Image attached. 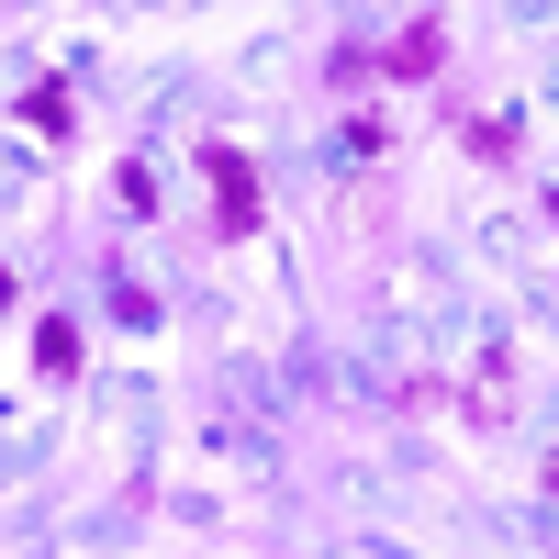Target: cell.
Returning a JSON list of instances; mask_svg holds the SVG:
<instances>
[{
	"instance_id": "obj_6",
	"label": "cell",
	"mask_w": 559,
	"mask_h": 559,
	"mask_svg": "<svg viewBox=\"0 0 559 559\" xmlns=\"http://www.w3.org/2000/svg\"><path fill=\"white\" fill-rule=\"evenodd\" d=\"M548 492H559V448H548Z\"/></svg>"
},
{
	"instance_id": "obj_3",
	"label": "cell",
	"mask_w": 559,
	"mask_h": 559,
	"mask_svg": "<svg viewBox=\"0 0 559 559\" xmlns=\"http://www.w3.org/2000/svg\"><path fill=\"white\" fill-rule=\"evenodd\" d=\"M23 123L45 134V146H68V134H79V123H68V90H57V79H34V90H23Z\"/></svg>"
},
{
	"instance_id": "obj_1",
	"label": "cell",
	"mask_w": 559,
	"mask_h": 559,
	"mask_svg": "<svg viewBox=\"0 0 559 559\" xmlns=\"http://www.w3.org/2000/svg\"><path fill=\"white\" fill-rule=\"evenodd\" d=\"M202 179H213V224L224 236H258V168H247V146H202Z\"/></svg>"
},
{
	"instance_id": "obj_2",
	"label": "cell",
	"mask_w": 559,
	"mask_h": 559,
	"mask_svg": "<svg viewBox=\"0 0 559 559\" xmlns=\"http://www.w3.org/2000/svg\"><path fill=\"white\" fill-rule=\"evenodd\" d=\"M437 57H448V23H403V34L381 45V68H392V79H437Z\"/></svg>"
},
{
	"instance_id": "obj_7",
	"label": "cell",
	"mask_w": 559,
	"mask_h": 559,
	"mask_svg": "<svg viewBox=\"0 0 559 559\" xmlns=\"http://www.w3.org/2000/svg\"><path fill=\"white\" fill-rule=\"evenodd\" d=\"M0 302H12V269H0Z\"/></svg>"
},
{
	"instance_id": "obj_5",
	"label": "cell",
	"mask_w": 559,
	"mask_h": 559,
	"mask_svg": "<svg viewBox=\"0 0 559 559\" xmlns=\"http://www.w3.org/2000/svg\"><path fill=\"white\" fill-rule=\"evenodd\" d=\"M471 157H492V168H503V157H515V123H503V112H481V123H471Z\"/></svg>"
},
{
	"instance_id": "obj_4",
	"label": "cell",
	"mask_w": 559,
	"mask_h": 559,
	"mask_svg": "<svg viewBox=\"0 0 559 559\" xmlns=\"http://www.w3.org/2000/svg\"><path fill=\"white\" fill-rule=\"evenodd\" d=\"M34 369H45V381H68V369H79V324H68V313L34 324Z\"/></svg>"
}]
</instances>
